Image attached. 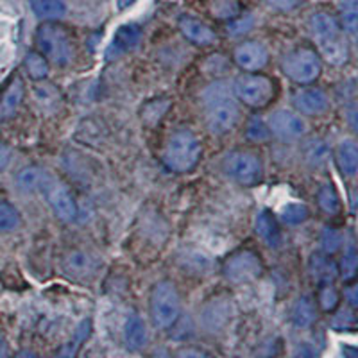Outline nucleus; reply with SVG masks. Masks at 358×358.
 <instances>
[{
  "instance_id": "1",
  "label": "nucleus",
  "mask_w": 358,
  "mask_h": 358,
  "mask_svg": "<svg viewBox=\"0 0 358 358\" xmlns=\"http://www.w3.org/2000/svg\"><path fill=\"white\" fill-rule=\"evenodd\" d=\"M310 27L326 62L335 66L344 65L348 62L350 50L341 33L338 22L328 13H315L310 20Z\"/></svg>"
},
{
  "instance_id": "2",
  "label": "nucleus",
  "mask_w": 358,
  "mask_h": 358,
  "mask_svg": "<svg viewBox=\"0 0 358 358\" xmlns=\"http://www.w3.org/2000/svg\"><path fill=\"white\" fill-rule=\"evenodd\" d=\"M201 158V143L194 133L187 129L172 134L165 149L163 162L174 172H188L196 167Z\"/></svg>"
},
{
  "instance_id": "3",
  "label": "nucleus",
  "mask_w": 358,
  "mask_h": 358,
  "mask_svg": "<svg viewBox=\"0 0 358 358\" xmlns=\"http://www.w3.org/2000/svg\"><path fill=\"white\" fill-rule=\"evenodd\" d=\"M38 45L45 57H49L54 65L66 66L73 59V45L66 29L56 22H45L38 27Z\"/></svg>"
},
{
  "instance_id": "4",
  "label": "nucleus",
  "mask_w": 358,
  "mask_h": 358,
  "mask_svg": "<svg viewBox=\"0 0 358 358\" xmlns=\"http://www.w3.org/2000/svg\"><path fill=\"white\" fill-rule=\"evenodd\" d=\"M151 313L155 324L162 330H169L178 321L181 313V303H179V294L174 283L159 281L155 287L151 297Z\"/></svg>"
},
{
  "instance_id": "5",
  "label": "nucleus",
  "mask_w": 358,
  "mask_h": 358,
  "mask_svg": "<svg viewBox=\"0 0 358 358\" xmlns=\"http://www.w3.org/2000/svg\"><path fill=\"white\" fill-rule=\"evenodd\" d=\"M281 70L294 83L310 85L321 73V59H319V56L312 49H297L283 57Z\"/></svg>"
},
{
  "instance_id": "6",
  "label": "nucleus",
  "mask_w": 358,
  "mask_h": 358,
  "mask_svg": "<svg viewBox=\"0 0 358 358\" xmlns=\"http://www.w3.org/2000/svg\"><path fill=\"white\" fill-rule=\"evenodd\" d=\"M235 94L249 108H264L274 99L276 88L267 76L245 73L235 81Z\"/></svg>"
},
{
  "instance_id": "7",
  "label": "nucleus",
  "mask_w": 358,
  "mask_h": 358,
  "mask_svg": "<svg viewBox=\"0 0 358 358\" xmlns=\"http://www.w3.org/2000/svg\"><path fill=\"white\" fill-rule=\"evenodd\" d=\"M224 169L228 172L229 178H233L236 183L244 185V187H252L257 185L262 178V163L257 155L248 151H235L229 152Z\"/></svg>"
},
{
  "instance_id": "8",
  "label": "nucleus",
  "mask_w": 358,
  "mask_h": 358,
  "mask_svg": "<svg viewBox=\"0 0 358 358\" xmlns=\"http://www.w3.org/2000/svg\"><path fill=\"white\" fill-rule=\"evenodd\" d=\"M264 265L257 252L238 251L226 260L222 273L231 283H249L262 276Z\"/></svg>"
},
{
  "instance_id": "9",
  "label": "nucleus",
  "mask_w": 358,
  "mask_h": 358,
  "mask_svg": "<svg viewBox=\"0 0 358 358\" xmlns=\"http://www.w3.org/2000/svg\"><path fill=\"white\" fill-rule=\"evenodd\" d=\"M204 106H206V124L215 134L231 131L241 118V110L236 106L235 97L208 102Z\"/></svg>"
},
{
  "instance_id": "10",
  "label": "nucleus",
  "mask_w": 358,
  "mask_h": 358,
  "mask_svg": "<svg viewBox=\"0 0 358 358\" xmlns=\"http://www.w3.org/2000/svg\"><path fill=\"white\" fill-rule=\"evenodd\" d=\"M45 196L49 199L50 206L56 212V215L63 220V222H72L78 217V204L73 199L72 192L69 190L65 183H62L59 179L49 178V181L43 187Z\"/></svg>"
},
{
  "instance_id": "11",
  "label": "nucleus",
  "mask_w": 358,
  "mask_h": 358,
  "mask_svg": "<svg viewBox=\"0 0 358 358\" xmlns=\"http://www.w3.org/2000/svg\"><path fill=\"white\" fill-rule=\"evenodd\" d=\"M268 129L281 138H299L306 131V124L299 115L289 110H280L273 113L268 120Z\"/></svg>"
},
{
  "instance_id": "12",
  "label": "nucleus",
  "mask_w": 358,
  "mask_h": 358,
  "mask_svg": "<svg viewBox=\"0 0 358 358\" xmlns=\"http://www.w3.org/2000/svg\"><path fill=\"white\" fill-rule=\"evenodd\" d=\"M233 56H235L236 65L248 72H257V70L264 69L268 62L267 49L258 41H245V43L238 45Z\"/></svg>"
},
{
  "instance_id": "13",
  "label": "nucleus",
  "mask_w": 358,
  "mask_h": 358,
  "mask_svg": "<svg viewBox=\"0 0 358 358\" xmlns=\"http://www.w3.org/2000/svg\"><path fill=\"white\" fill-rule=\"evenodd\" d=\"M140 41H142V29H140L138 25H122V27L115 33L113 41H111L110 49H108V59H110V57L115 59V57H118L120 54L131 52V50H134L138 47Z\"/></svg>"
},
{
  "instance_id": "14",
  "label": "nucleus",
  "mask_w": 358,
  "mask_h": 358,
  "mask_svg": "<svg viewBox=\"0 0 358 358\" xmlns=\"http://www.w3.org/2000/svg\"><path fill=\"white\" fill-rule=\"evenodd\" d=\"M179 29L181 33L188 38L190 41L197 45H212L215 43L217 36L213 33V29L210 25H206L204 22H201L199 18L194 17H181L179 20Z\"/></svg>"
},
{
  "instance_id": "15",
  "label": "nucleus",
  "mask_w": 358,
  "mask_h": 358,
  "mask_svg": "<svg viewBox=\"0 0 358 358\" xmlns=\"http://www.w3.org/2000/svg\"><path fill=\"white\" fill-rule=\"evenodd\" d=\"M294 104L301 113L306 115H319L328 110V97L324 92L317 88H306L301 90L299 94L294 97Z\"/></svg>"
},
{
  "instance_id": "16",
  "label": "nucleus",
  "mask_w": 358,
  "mask_h": 358,
  "mask_svg": "<svg viewBox=\"0 0 358 358\" xmlns=\"http://www.w3.org/2000/svg\"><path fill=\"white\" fill-rule=\"evenodd\" d=\"M22 101H24V81L15 78L6 88L4 95L0 97V120H9L15 117Z\"/></svg>"
},
{
  "instance_id": "17",
  "label": "nucleus",
  "mask_w": 358,
  "mask_h": 358,
  "mask_svg": "<svg viewBox=\"0 0 358 358\" xmlns=\"http://www.w3.org/2000/svg\"><path fill=\"white\" fill-rule=\"evenodd\" d=\"M257 233L262 236V241L268 245V248H278L281 244V231L278 226L276 219L268 210L260 212L257 217Z\"/></svg>"
},
{
  "instance_id": "18",
  "label": "nucleus",
  "mask_w": 358,
  "mask_h": 358,
  "mask_svg": "<svg viewBox=\"0 0 358 358\" xmlns=\"http://www.w3.org/2000/svg\"><path fill=\"white\" fill-rule=\"evenodd\" d=\"M124 338H126V346L133 351L142 350L145 346V324H143V319L140 315H136V313H131L129 317H127L126 326H124Z\"/></svg>"
},
{
  "instance_id": "19",
  "label": "nucleus",
  "mask_w": 358,
  "mask_h": 358,
  "mask_svg": "<svg viewBox=\"0 0 358 358\" xmlns=\"http://www.w3.org/2000/svg\"><path fill=\"white\" fill-rule=\"evenodd\" d=\"M337 163L342 174L355 178L358 174V143L353 140H344L337 149Z\"/></svg>"
},
{
  "instance_id": "20",
  "label": "nucleus",
  "mask_w": 358,
  "mask_h": 358,
  "mask_svg": "<svg viewBox=\"0 0 358 358\" xmlns=\"http://www.w3.org/2000/svg\"><path fill=\"white\" fill-rule=\"evenodd\" d=\"M310 273L322 285V283H331L335 280V276H337L338 271L337 265L330 258H326L321 252H315L310 258Z\"/></svg>"
},
{
  "instance_id": "21",
  "label": "nucleus",
  "mask_w": 358,
  "mask_h": 358,
  "mask_svg": "<svg viewBox=\"0 0 358 358\" xmlns=\"http://www.w3.org/2000/svg\"><path fill=\"white\" fill-rule=\"evenodd\" d=\"M50 176L40 167H25L22 169L20 174L17 176V185L24 192H36L43 190L45 183L49 181Z\"/></svg>"
},
{
  "instance_id": "22",
  "label": "nucleus",
  "mask_w": 358,
  "mask_h": 358,
  "mask_svg": "<svg viewBox=\"0 0 358 358\" xmlns=\"http://www.w3.org/2000/svg\"><path fill=\"white\" fill-rule=\"evenodd\" d=\"M34 15L41 20L54 22L65 17L66 6L63 0H29Z\"/></svg>"
},
{
  "instance_id": "23",
  "label": "nucleus",
  "mask_w": 358,
  "mask_h": 358,
  "mask_svg": "<svg viewBox=\"0 0 358 358\" xmlns=\"http://www.w3.org/2000/svg\"><path fill=\"white\" fill-rule=\"evenodd\" d=\"M303 156H305L306 163H310L312 167H319L330 158V147L322 138H310L303 145Z\"/></svg>"
},
{
  "instance_id": "24",
  "label": "nucleus",
  "mask_w": 358,
  "mask_h": 358,
  "mask_svg": "<svg viewBox=\"0 0 358 358\" xmlns=\"http://www.w3.org/2000/svg\"><path fill=\"white\" fill-rule=\"evenodd\" d=\"M241 11L238 0H210V13L217 20H235L241 17Z\"/></svg>"
},
{
  "instance_id": "25",
  "label": "nucleus",
  "mask_w": 358,
  "mask_h": 358,
  "mask_svg": "<svg viewBox=\"0 0 358 358\" xmlns=\"http://www.w3.org/2000/svg\"><path fill=\"white\" fill-rule=\"evenodd\" d=\"M294 322H296L299 328H306V326L313 324V321L317 319V312H315V305L310 297L303 296L299 301L294 306Z\"/></svg>"
},
{
  "instance_id": "26",
  "label": "nucleus",
  "mask_w": 358,
  "mask_h": 358,
  "mask_svg": "<svg viewBox=\"0 0 358 358\" xmlns=\"http://www.w3.org/2000/svg\"><path fill=\"white\" fill-rule=\"evenodd\" d=\"M341 20L348 33L358 34V0H342Z\"/></svg>"
},
{
  "instance_id": "27",
  "label": "nucleus",
  "mask_w": 358,
  "mask_h": 358,
  "mask_svg": "<svg viewBox=\"0 0 358 358\" xmlns=\"http://www.w3.org/2000/svg\"><path fill=\"white\" fill-rule=\"evenodd\" d=\"M317 203L322 212L326 213H337L341 210V199H338L337 192L331 185H322L317 192Z\"/></svg>"
},
{
  "instance_id": "28",
  "label": "nucleus",
  "mask_w": 358,
  "mask_h": 358,
  "mask_svg": "<svg viewBox=\"0 0 358 358\" xmlns=\"http://www.w3.org/2000/svg\"><path fill=\"white\" fill-rule=\"evenodd\" d=\"M25 70L33 79L40 81V79H45L49 76V63L45 59L41 54L38 52H29L27 57H25Z\"/></svg>"
},
{
  "instance_id": "29",
  "label": "nucleus",
  "mask_w": 358,
  "mask_h": 358,
  "mask_svg": "<svg viewBox=\"0 0 358 358\" xmlns=\"http://www.w3.org/2000/svg\"><path fill=\"white\" fill-rule=\"evenodd\" d=\"M20 224V215L17 208L8 201L0 199V231H13Z\"/></svg>"
},
{
  "instance_id": "30",
  "label": "nucleus",
  "mask_w": 358,
  "mask_h": 358,
  "mask_svg": "<svg viewBox=\"0 0 358 358\" xmlns=\"http://www.w3.org/2000/svg\"><path fill=\"white\" fill-rule=\"evenodd\" d=\"M341 273L344 280H351L358 273V249L353 244H348L341 260Z\"/></svg>"
},
{
  "instance_id": "31",
  "label": "nucleus",
  "mask_w": 358,
  "mask_h": 358,
  "mask_svg": "<svg viewBox=\"0 0 358 358\" xmlns=\"http://www.w3.org/2000/svg\"><path fill=\"white\" fill-rule=\"evenodd\" d=\"M281 219L290 226L301 224L308 219V208L305 204H287L281 212Z\"/></svg>"
},
{
  "instance_id": "32",
  "label": "nucleus",
  "mask_w": 358,
  "mask_h": 358,
  "mask_svg": "<svg viewBox=\"0 0 358 358\" xmlns=\"http://www.w3.org/2000/svg\"><path fill=\"white\" fill-rule=\"evenodd\" d=\"M331 328L337 331L358 330V317L353 312H338L331 321Z\"/></svg>"
},
{
  "instance_id": "33",
  "label": "nucleus",
  "mask_w": 358,
  "mask_h": 358,
  "mask_svg": "<svg viewBox=\"0 0 358 358\" xmlns=\"http://www.w3.org/2000/svg\"><path fill=\"white\" fill-rule=\"evenodd\" d=\"M319 303L324 312H330L338 305V292L331 283H322L321 292H319Z\"/></svg>"
},
{
  "instance_id": "34",
  "label": "nucleus",
  "mask_w": 358,
  "mask_h": 358,
  "mask_svg": "<svg viewBox=\"0 0 358 358\" xmlns=\"http://www.w3.org/2000/svg\"><path fill=\"white\" fill-rule=\"evenodd\" d=\"M90 328H92V326H90V321L83 322V324L78 328V331H76V337H73L72 341H70L69 344H66V346L59 351V355H76L78 353V348L81 346L86 338H88Z\"/></svg>"
},
{
  "instance_id": "35",
  "label": "nucleus",
  "mask_w": 358,
  "mask_h": 358,
  "mask_svg": "<svg viewBox=\"0 0 358 358\" xmlns=\"http://www.w3.org/2000/svg\"><path fill=\"white\" fill-rule=\"evenodd\" d=\"M321 244H322V249H324V252H328V255L338 251V248L342 245L341 233H338L335 228H330V226H328V228L322 229Z\"/></svg>"
},
{
  "instance_id": "36",
  "label": "nucleus",
  "mask_w": 358,
  "mask_h": 358,
  "mask_svg": "<svg viewBox=\"0 0 358 358\" xmlns=\"http://www.w3.org/2000/svg\"><path fill=\"white\" fill-rule=\"evenodd\" d=\"M248 138L252 142H262L268 138V127L262 122L260 118H251L248 126Z\"/></svg>"
},
{
  "instance_id": "37",
  "label": "nucleus",
  "mask_w": 358,
  "mask_h": 358,
  "mask_svg": "<svg viewBox=\"0 0 358 358\" xmlns=\"http://www.w3.org/2000/svg\"><path fill=\"white\" fill-rule=\"evenodd\" d=\"M70 268H73V271H86V268L90 267V258L86 257V255H83V252H76V255H72L70 257Z\"/></svg>"
},
{
  "instance_id": "38",
  "label": "nucleus",
  "mask_w": 358,
  "mask_h": 358,
  "mask_svg": "<svg viewBox=\"0 0 358 358\" xmlns=\"http://www.w3.org/2000/svg\"><path fill=\"white\" fill-rule=\"evenodd\" d=\"M344 296H346V301L350 303L353 308H358V285L348 287L346 292H344Z\"/></svg>"
},
{
  "instance_id": "39",
  "label": "nucleus",
  "mask_w": 358,
  "mask_h": 358,
  "mask_svg": "<svg viewBox=\"0 0 358 358\" xmlns=\"http://www.w3.org/2000/svg\"><path fill=\"white\" fill-rule=\"evenodd\" d=\"M9 159H11V151H9V147L4 145V143H0V171H4L8 167Z\"/></svg>"
},
{
  "instance_id": "40",
  "label": "nucleus",
  "mask_w": 358,
  "mask_h": 358,
  "mask_svg": "<svg viewBox=\"0 0 358 358\" xmlns=\"http://www.w3.org/2000/svg\"><path fill=\"white\" fill-rule=\"evenodd\" d=\"M251 24H252L251 18H248V20H245V22H238V24H233L231 27H229V33H231V34L245 33V31H249Z\"/></svg>"
},
{
  "instance_id": "41",
  "label": "nucleus",
  "mask_w": 358,
  "mask_h": 358,
  "mask_svg": "<svg viewBox=\"0 0 358 358\" xmlns=\"http://www.w3.org/2000/svg\"><path fill=\"white\" fill-rule=\"evenodd\" d=\"M267 2L276 9H290L296 4V0H267Z\"/></svg>"
},
{
  "instance_id": "42",
  "label": "nucleus",
  "mask_w": 358,
  "mask_h": 358,
  "mask_svg": "<svg viewBox=\"0 0 358 358\" xmlns=\"http://www.w3.org/2000/svg\"><path fill=\"white\" fill-rule=\"evenodd\" d=\"M350 124H351V127H353L355 133H358V108L350 113Z\"/></svg>"
},
{
  "instance_id": "43",
  "label": "nucleus",
  "mask_w": 358,
  "mask_h": 358,
  "mask_svg": "<svg viewBox=\"0 0 358 358\" xmlns=\"http://www.w3.org/2000/svg\"><path fill=\"white\" fill-rule=\"evenodd\" d=\"M134 2H136V0H117V6H118V9H127V8H131Z\"/></svg>"
},
{
  "instance_id": "44",
  "label": "nucleus",
  "mask_w": 358,
  "mask_h": 358,
  "mask_svg": "<svg viewBox=\"0 0 358 358\" xmlns=\"http://www.w3.org/2000/svg\"><path fill=\"white\" fill-rule=\"evenodd\" d=\"M2 348H4V337L0 334V353H2Z\"/></svg>"
},
{
  "instance_id": "45",
  "label": "nucleus",
  "mask_w": 358,
  "mask_h": 358,
  "mask_svg": "<svg viewBox=\"0 0 358 358\" xmlns=\"http://www.w3.org/2000/svg\"><path fill=\"white\" fill-rule=\"evenodd\" d=\"M348 355H357L358 357V350H346Z\"/></svg>"
}]
</instances>
